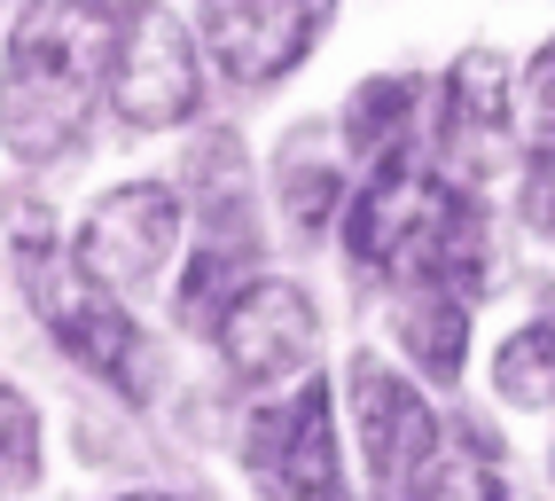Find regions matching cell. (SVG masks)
Segmentation results:
<instances>
[{
    "instance_id": "13",
    "label": "cell",
    "mask_w": 555,
    "mask_h": 501,
    "mask_svg": "<svg viewBox=\"0 0 555 501\" xmlns=\"http://www.w3.org/2000/svg\"><path fill=\"white\" fill-rule=\"evenodd\" d=\"M274 189H282L289 228H298V235H321L328 220H337V204H345V172H337V157H328V165H313V157H289Z\"/></svg>"
},
{
    "instance_id": "8",
    "label": "cell",
    "mask_w": 555,
    "mask_h": 501,
    "mask_svg": "<svg viewBox=\"0 0 555 501\" xmlns=\"http://www.w3.org/2000/svg\"><path fill=\"white\" fill-rule=\"evenodd\" d=\"M337 0H204V48L235 87L289 79L328 31Z\"/></svg>"
},
{
    "instance_id": "3",
    "label": "cell",
    "mask_w": 555,
    "mask_h": 501,
    "mask_svg": "<svg viewBox=\"0 0 555 501\" xmlns=\"http://www.w3.org/2000/svg\"><path fill=\"white\" fill-rule=\"evenodd\" d=\"M243 471L258 501H352L345 454H337V384H289L258 400L243 423Z\"/></svg>"
},
{
    "instance_id": "7",
    "label": "cell",
    "mask_w": 555,
    "mask_h": 501,
    "mask_svg": "<svg viewBox=\"0 0 555 501\" xmlns=\"http://www.w3.org/2000/svg\"><path fill=\"white\" fill-rule=\"evenodd\" d=\"M219 361H228L235 384H258V391H282L289 376L313 369L321 352V313L313 298L298 291V282H274V274H250L243 291L228 298V313H219Z\"/></svg>"
},
{
    "instance_id": "14",
    "label": "cell",
    "mask_w": 555,
    "mask_h": 501,
    "mask_svg": "<svg viewBox=\"0 0 555 501\" xmlns=\"http://www.w3.org/2000/svg\"><path fill=\"white\" fill-rule=\"evenodd\" d=\"M406 501H508V486L493 471V454L469 447V454H430V471L406 486Z\"/></svg>"
},
{
    "instance_id": "1",
    "label": "cell",
    "mask_w": 555,
    "mask_h": 501,
    "mask_svg": "<svg viewBox=\"0 0 555 501\" xmlns=\"http://www.w3.org/2000/svg\"><path fill=\"white\" fill-rule=\"evenodd\" d=\"M118 9L109 0H24L0 55V141L24 165H55L87 133L118 55Z\"/></svg>"
},
{
    "instance_id": "10",
    "label": "cell",
    "mask_w": 555,
    "mask_h": 501,
    "mask_svg": "<svg viewBox=\"0 0 555 501\" xmlns=\"http://www.w3.org/2000/svg\"><path fill=\"white\" fill-rule=\"evenodd\" d=\"M399 345L430 384H454L469 361V298L462 291H438V282H406L399 298Z\"/></svg>"
},
{
    "instance_id": "2",
    "label": "cell",
    "mask_w": 555,
    "mask_h": 501,
    "mask_svg": "<svg viewBox=\"0 0 555 501\" xmlns=\"http://www.w3.org/2000/svg\"><path fill=\"white\" fill-rule=\"evenodd\" d=\"M9 235H16V274H24L31 306H40L48 337L109 391L150 400V345H141V321L126 313V298L102 291L70 251H55V228L40 204H9Z\"/></svg>"
},
{
    "instance_id": "9",
    "label": "cell",
    "mask_w": 555,
    "mask_h": 501,
    "mask_svg": "<svg viewBox=\"0 0 555 501\" xmlns=\"http://www.w3.org/2000/svg\"><path fill=\"white\" fill-rule=\"evenodd\" d=\"M438 157L447 181L477 189L486 172H501L516 157V79L493 48H469L447 70V111H438Z\"/></svg>"
},
{
    "instance_id": "4",
    "label": "cell",
    "mask_w": 555,
    "mask_h": 501,
    "mask_svg": "<svg viewBox=\"0 0 555 501\" xmlns=\"http://www.w3.org/2000/svg\"><path fill=\"white\" fill-rule=\"evenodd\" d=\"M109 111L133 133L189 126L204 111V63L196 40L172 9H133L118 24V55H109Z\"/></svg>"
},
{
    "instance_id": "17",
    "label": "cell",
    "mask_w": 555,
    "mask_h": 501,
    "mask_svg": "<svg viewBox=\"0 0 555 501\" xmlns=\"http://www.w3.org/2000/svg\"><path fill=\"white\" fill-rule=\"evenodd\" d=\"M525 102H532V118L540 126H555V40L532 55V70H525Z\"/></svg>"
},
{
    "instance_id": "11",
    "label": "cell",
    "mask_w": 555,
    "mask_h": 501,
    "mask_svg": "<svg viewBox=\"0 0 555 501\" xmlns=\"http://www.w3.org/2000/svg\"><path fill=\"white\" fill-rule=\"evenodd\" d=\"M406 118H415V79H367L352 102H345V141L360 157H384V150H406Z\"/></svg>"
},
{
    "instance_id": "5",
    "label": "cell",
    "mask_w": 555,
    "mask_h": 501,
    "mask_svg": "<svg viewBox=\"0 0 555 501\" xmlns=\"http://www.w3.org/2000/svg\"><path fill=\"white\" fill-rule=\"evenodd\" d=\"M345 408H352V439H360V462L376 478V493L406 501V486L438 454V415L423 400V384L399 376L384 352H352L345 361Z\"/></svg>"
},
{
    "instance_id": "16",
    "label": "cell",
    "mask_w": 555,
    "mask_h": 501,
    "mask_svg": "<svg viewBox=\"0 0 555 501\" xmlns=\"http://www.w3.org/2000/svg\"><path fill=\"white\" fill-rule=\"evenodd\" d=\"M516 211H525V228L555 243V126L532 133L525 150V189H516Z\"/></svg>"
},
{
    "instance_id": "19",
    "label": "cell",
    "mask_w": 555,
    "mask_h": 501,
    "mask_svg": "<svg viewBox=\"0 0 555 501\" xmlns=\"http://www.w3.org/2000/svg\"><path fill=\"white\" fill-rule=\"evenodd\" d=\"M547 471H555V447H547Z\"/></svg>"
},
{
    "instance_id": "12",
    "label": "cell",
    "mask_w": 555,
    "mask_h": 501,
    "mask_svg": "<svg viewBox=\"0 0 555 501\" xmlns=\"http://www.w3.org/2000/svg\"><path fill=\"white\" fill-rule=\"evenodd\" d=\"M493 391L508 408H547L555 400V321H525L501 361H493Z\"/></svg>"
},
{
    "instance_id": "18",
    "label": "cell",
    "mask_w": 555,
    "mask_h": 501,
    "mask_svg": "<svg viewBox=\"0 0 555 501\" xmlns=\"http://www.w3.org/2000/svg\"><path fill=\"white\" fill-rule=\"evenodd\" d=\"M118 501H180V493H118Z\"/></svg>"
},
{
    "instance_id": "15",
    "label": "cell",
    "mask_w": 555,
    "mask_h": 501,
    "mask_svg": "<svg viewBox=\"0 0 555 501\" xmlns=\"http://www.w3.org/2000/svg\"><path fill=\"white\" fill-rule=\"evenodd\" d=\"M31 478H40V415L24 391L0 384V493H24Z\"/></svg>"
},
{
    "instance_id": "6",
    "label": "cell",
    "mask_w": 555,
    "mask_h": 501,
    "mask_svg": "<svg viewBox=\"0 0 555 501\" xmlns=\"http://www.w3.org/2000/svg\"><path fill=\"white\" fill-rule=\"evenodd\" d=\"M172 251H180V196L165 181H126V189H109L87 211L70 259H79L102 291L133 298V291H157V282H165Z\"/></svg>"
}]
</instances>
